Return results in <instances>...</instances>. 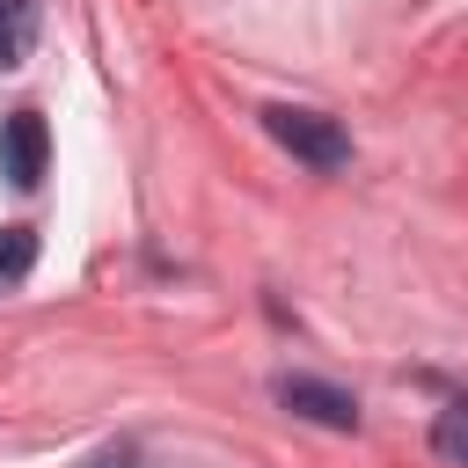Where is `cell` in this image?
<instances>
[{
	"label": "cell",
	"instance_id": "1",
	"mask_svg": "<svg viewBox=\"0 0 468 468\" xmlns=\"http://www.w3.org/2000/svg\"><path fill=\"white\" fill-rule=\"evenodd\" d=\"M263 132L292 154V161H307V168H344L351 161V132L336 124V117H322V110H300V102H271L263 110Z\"/></svg>",
	"mask_w": 468,
	"mask_h": 468
},
{
	"label": "cell",
	"instance_id": "2",
	"mask_svg": "<svg viewBox=\"0 0 468 468\" xmlns=\"http://www.w3.org/2000/svg\"><path fill=\"white\" fill-rule=\"evenodd\" d=\"M44 161H51V132L37 110H7L0 117V176L15 190H37L44 183Z\"/></svg>",
	"mask_w": 468,
	"mask_h": 468
},
{
	"label": "cell",
	"instance_id": "3",
	"mask_svg": "<svg viewBox=\"0 0 468 468\" xmlns=\"http://www.w3.org/2000/svg\"><path fill=\"white\" fill-rule=\"evenodd\" d=\"M278 402H285L292 417H307V424H329V431H358V402H351L344 388H329V380L285 373V380H278Z\"/></svg>",
	"mask_w": 468,
	"mask_h": 468
},
{
	"label": "cell",
	"instance_id": "4",
	"mask_svg": "<svg viewBox=\"0 0 468 468\" xmlns=\"http://www.w3.org/2000/svg\"><path fill=\"white\" fill-rule=\"evenodd\" d=\"M37 29H44V7L37 0H0V73H15L37 51Z\"/></svg>",
	"mask_w": 468,
	"mask_h": 468
},
{
	"label": "cell",
	"instance_id": "5",
	"mask_svg": "<svg viewBox=\"0 0 468 468\" xmlns=\"http://www.w3.org/2000/svg\"><path fill=\"white\" fill-rule=\"evenodd\" d=\"M37 271V227H0V292H15L22 278Z\"/></svg>",
	"mask_w": 468,
	"mask_h": 468
},
{
	"label": "cell",
	"instance_id": "6",
	"mask_svg": "<svg viewBox=\"0 0 468 468\" xmlns=\"http://www.w3.org/2000/svg\"><path fill=\"white\" fill-rule=\"evenodd\" d=\"M431 453L453 461V468H468V402H446V410H439V424H431Z\"/></svg>",
	"mask_w": 468,
	"mask_h": 468
},
{
	"label": "cell",
	"instance_id": "7",
	"mask_svg": "<svg viewBox=\"0 0 468 468\" xmlns=\"http://www.w3.org/2000/svg\"><path fill=\"white\" fill-rule=\"evenodd\" d=\"M88 468H132V453H102V461H88Z\"/></svg>",
	"mask_w": 468,
	"mask_h": 468
}]
</instances>
